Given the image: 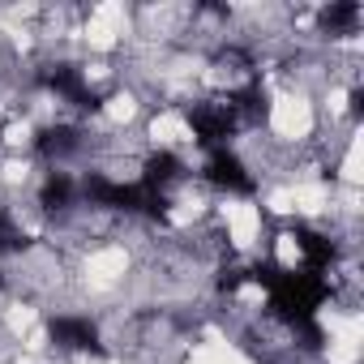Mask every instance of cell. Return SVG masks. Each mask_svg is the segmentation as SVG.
I'll list each match as a JSON object with an SVG mask.
<instances>
[{
    "instance_id": "obj_12",
    "label": "cell",
    "mask_w": 364,
    "mask_h": 364,
    "mask_svg": "<svg viewBox=\"0 0 364 364\" xmlns=\"http://www.w3.org/2000/svg\"><path fill=\"white\" fill-rule=\"evenodd\" d=\"M26 245H31V236H26L5 210H0V257H5V253H22Z\"/></svg>"
},
{
    "instance_id": "obj_10",
    "label": "cell",
    "mask_w": 364,
    "mask_h": 364,
    "mask_svg": "<svg viewBox=\"0 0 364 364\" xmlns=\"http://www.w3.org/2000/svg\"><path fill=\"white\" fill-rule=\"evenodd\" d=\"M77 146H82V133H77L73 124H52V129H43L39 141H35V150H39L43 159H65V154H73Z\"/></svg>"
},
{
    "instance_id": "obj_4",
    "label": "cell",
    "mask_w": 364,
    "mask_h": 364,
    "mask_svg": "<svg viewBox=\"0 0 364 364\" xmlns=\"http://www.w3.org/2000/svg\"><path fill=\"white\" fill-rule=\"evenodd\" d=\"M206 180L215 189H223V193H236V198H253L257 193V176L240 163V154H232L228 146L223 150H210V159H206Z\"/></svg>"
},
{
    "instance_id": "obj_5",
    "label": "cell",
    "mask_w": 364,
    "mask_h": 364,
    "mask_svg": "<svg viewBox=\"0 0 364 364\" xmlns=\"http://www.w3.org/2000/svg\"><path fill=\"white\" fill-rule=\"evenodd\" d=\"M48 334L56 347L65 351H90V355H103V343H99V326L82 313H56L48 317Z\"/></svg>"
},
{
    "instance_id": "obj_2",
    "label": "cell",
    "mask_w": 364,
    "mask_h": 364,
    "mask_svg": "<svg viewBox=\"0 0 364 364\" xmlns=\"http://www.w3.org/2000/svg\"><path fill=\"white\" fill-rule=\"evenodd\" d=\"M82 193H86V202L90 206H103V210H124V215H150V219H159L163 210H167V193H154V189H146V185H124V180H112V176H103V171H90L86 180H82Z\"/></svg>"
},
{
    "instance_id": "obj_6",
    "label": "cell",
    "mask_w": 364,
    "mask_h": 364,
    "mask_svg": "<svg viewBox=\"0 0 364 364\" xmlns=\"http://www.w3.org/2000/svg\"><path fill=\"white\" fill-rule=\"evenodd\" d=\"M39 82H43L56 99H65V103H73V107H86V112L99 107V95L90 90V82H86V73H82L77 65H48V69L39 73Z\"/></svg>"
},
{
    "instance_id": "obj_8",
    "label": "cell",
    "mask_w": 364,
    "mask_h": 364,
    "mask_svg": "<svg viewBox=\"0 0 364 364\" xmlns=\"http://www.w3.org/2000/svg\"><path fill=\"white\" fill-rule=\"evenodd\" d=\"M296 245H300V253H304V270H330V262L338 257V249H334V240L330 236H321V232H313V228H296Z\"/></svg>"
},
{
    "instance_id": "obj_7",
    "label": "cell",
    "mask_w": 364,
    "mask_h": 364,
    "mask_svg": "<svg viewBox=\"0 0 364 364\" xmlns=\"http://www.w3.org/2000/svg\"><path fill=\"white\" fill-rule=\"evenodd\" d=\"M180 176H185V163H180V154L159 150V154H150V159H146L137 185H146V189H154V193H167V185H176Z\"/></svg>"
},
{
    "instance_id": "obj_1",
    "label": "cell",
    "mask_w": 364,
    "mask_h": 364,
    "mask_svg": "<svg viewBox=\"0 0 364 364\" xmlns=\"http://www.w3.org/2000/svg\"><path fill=\"white\" fill-rule=\"evenodd\" d=\"M245 274H249V283H257V287L270 291V309H274V317L287 321L291 334H296L309 351H317V347L326 343L321 321H317V309L330 300V279H326V274L304 270V266H300V270L253 266V270H245Z\"/></svg>"
},
{
    "instance_id": "obj_9",
    "label": "cell",
    "mask_w": 364,
    "mask_h": 364,
    "mask_svg": "<svg viewBox=\"0 0 364 364\" xmlns=\"http://www.w3.org/2000/svg\"><path fill=\"white\" fill-rule=\"evenodd\" d=\"M73 198H77L73 176H69V171H48L43 189H39V206H43L48 215H60V210H69V206H73Z\"/></svg>"
},
{
    "instance_id": "obj_11",
    "label": "cell",
    "mask_w": 364,
    "mask_h": 364,
    "mask_svg": "<svg viewBox=\"0 0 364 364\" xmlns=\"http://www.w3.org/2000/svg\"><path fill=\"white\" fill-rule=\"evenodd\" d=\"M321 31L326 35H351L355 31V22H360V5L355 0H334V5H326L321 9Z\"/></svg>"
},
{
    "instance_id": "obj_3",
    "label": "cell",
    "mask_w": 364,
    "mask_h": 364,
    "mask_svg": "<svg viewBox=\"0 0 364 364\" xmlns=\"http://www.w3.org/2000/svg\"><path fill=\"white\" fill-rule=\"evenodd\" d=\"M189 124H193L198 146H206V150H223V146L236 137L240 116L232 112V103H198V107H189Z\"/></svg>"
}]
</instances>
